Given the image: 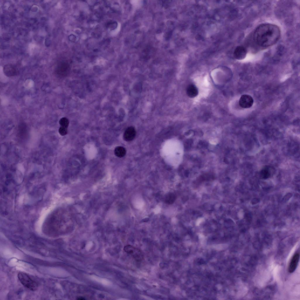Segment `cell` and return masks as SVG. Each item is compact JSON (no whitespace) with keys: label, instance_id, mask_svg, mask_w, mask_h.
Listing matches in <instances>:
<instances>
[{"label":"cell","instance_id":"cell-7","mask_svg":"<svg viewBox=\"0 0 300 300\" xmlns=\"http://www.w3.org/2000/svg\"><path fill=\"white\" fill-rule=\"evenodd\" d=\"M136 133L134 128L132 127H129L125 130L123 135V138L126 141H132L134 138Z\"/></svg>","mask_w":300,"mask_h":300},{"label":"cell","instance_id":"cell-8","mask_svg":"<svg viewBox=\"0 0 300 300\" xmlns=\"http://www.w3.org/2000/svg\"><path fill=\"white\" fill-rule=\"evenodd\" d=\"M187 94L188 96L191 98L196 97L198 94V90L197 87L194 85L191 84L189 85L187 89Z\"/></svg>","mask_w":300,"mask_h":300},{"label":"cell","instance_id":"cell-10","mask_svg":"<svg viewBox=\"0 0 300 300\" xmlns=\"http://www.w3.org/2000/svg\"><path fill=\"white\" fill-rule=\"evenodd\" d=\"M126 150L123 147L118 146L116 147L114 150L115 155L118 157H122L126 154Z\"/></svg>","mask_w":300,"mask_h":300},{"label":"cell","instance_id":"cell-3","mask_svg":"<svg viewBox=\"0 0 300 300\" xmlns=\"http://www.w3.org/2000/svg\"><path fill=\"white\" fill-rule=\"evenodd\" d=\"M124 250L126 253L130 255L137 262H141L144 259V256L143 252L137 248L131 245H127L124 247Z\"/></svg>","mask_w":300,"mask_h":300},{"label":"cell","instance_id":"cell-5","mask_svg":"<svg viewBox=\"0 0 300 300\" xmlns=\"http://www.w3.org/2000/svg\"><path fill=\"white\" fill-rule=\"evenodd\" d=\"M247 54L246 48L242 46H238L235 49L233 52L234 58L238 60H242L245 58Z\"/></svg>","mask_w":300,"mask_h":300},{"label":"cell","instance_id":"cell-6","mask_svg":"<svg viewBox=\"0 0 300 300\" xmlns=\"http://www.w3.org/2000/svg\"><path fill=\"white\" fill-rule=\"evenodd\" d=\"M299 254L298 253H295L292 258L288 267V271L289 273L294 272L296 269L299 261Z\"/></svg>","mask_w":300,"mask_h":300},{"label":"cell","instance_id":"cell-12","mask_svg":"<svg viewBox=\"0 0 300 300\" xmlns=\"http://www.w3.org/2000/svg\"><path fill=\"white\" fill-rule=\"evenodd\" d=\"M59 124L61 126L67 128L69 124V121L66 117L61 118L59 120Z\"/></svg>","mask_w":300,"mask_h":300},{"label":"cell","instance_id":"cell-13","mask_svg":"<svg viewBox=\"0 0 300 300\" xmlns=\"http://www.w3.org/2000/svg\"><path fill=\"white\" fill-rule=\"evenodd\" d=\"M58 132L60 135H65L67 133V128L60 126Z\"/></svg>","mask_w":300,"mask_h":300},{"label":"cell","instance_id":"cell-2","mask_svg":"<svg viewBox=\"0 0 300 300\" xmlns=\"http://www.w3.org/2000/svg\"><path fill=\"white\" fill-rule=\"evenodd\" d=\"M18 277L21 284L28 289L34 291L37 289L38 285L37 282L26 273L19 272Z\"/></svg>","mask_w":300,"mask_h":300},{"label":"cell","instance_id":"cell-11","mask_svg":"<svg viewBox=\"0 0 300 300\" xmlns=\"http://www.w3.org/2000/svg\"><path fill=\"white\" fill-rule=\"evenodd\" d=\"M175 198V196L174 194L169 193L165 197V202L168 204H171L174 202Z\"/></svg>","mask_w":300,"mask_h":300},{"label":"cell","instance_id":"cell-1","mask_svg":"<svg viewBox=\"0 0 300 300\" xmlns=\"http://www.w3.org/2000/svg\"><path fill=\"white\" fill-rule=\"evenodd\" d=\"M280 30L276 25L262 24L258 26L253 34L255 42L261 47H267L275 44L279 39Z\"/></svg>","mask_w":300,"mask_h":300},{"label":"cell","instance_id":"cell-9","mask_svg":"<svg viewBox=\"0 0 300 300\" xmlns=\"http://www.w3.org/2000/svg\"><path fill=\"white\" fill-rule=\"evenodd\" d=\"M274 170L273 168L270 166H265L260 172V175L263 178H268L271 176L272 172L274 171Z\"/></svg>","mask_w":300,"mask_h":300},{"label":"cell","instance_id":"cell-4","mask_svg":"<svg viewBox=\"0 0 300 300\" xmlns=\"http://www.w3.org/2000/svg\"><path fill=\"white\" fill-rule=\"evenodd\" d=\"M253 99L251 96L248 94H244L241 97L239 103L241 107L243 108H248L253 105Z\"/></svg>","mask_w":300,"mask_h":300}]
</instances>
